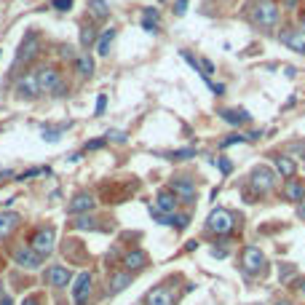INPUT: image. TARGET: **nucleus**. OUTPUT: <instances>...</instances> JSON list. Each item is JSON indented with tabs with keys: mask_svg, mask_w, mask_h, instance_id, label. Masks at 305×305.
I'll use <instances>...</instances> for the list:
<instances>
[{
	"mask_svg": "<svg viewBox=\"0 0 305 305\" xmlns=\"http://www.w3.org/2000/svg\"><path fill=\"white\" fill-rule=\"evenodd\" d=\"M276 182H278V174L273 171L270 166H252L249 171V185L257 195H268L276 190Z\"/></svg>",
	"mask_w": 305,
	"mask_h": 305,
	"instance_id": "7ed1b4c3",
	"label": "nucleus"
},
{
	"mask_svg": "<svg viewBox=\"0 0 305 305\" xmlns=\"http://www.w3.org/2000/svg\"><path fill=\"white\" fill-rule=\"evenodd\" d=\"M246 9H249L252 25H257L260 30H273L281 19V9H278V3H273V0H249Z\"/></svg>",
	"mask_w": 305,
	"mask_h": 305,
	"instance_id": "f257e3e1",
	"label": "nucleus"
},
{
	"mask_svg": "<svg viewBox=\"0 0 305 305\" xmlns=\"http://www.w3.org/2000/svg\"><path fill=\"white\" fill-rule=\"evenodd\" d=\"M54 9H57V11H70V9H73V0H54Z\"/></svg>",
	"mask_w": 305,
	"mask_h": 305,
	"instance_id": "7c9ffc66",
	"label": "nucleus"
},
{
	"mask_svg": "<svg viewBox=\"0 0 305 305\" xmlns=\"http://www.w3.org/2000/svg\"><path fill=\"white\" fill-rule=\"evenodd\" d=\"M38 78V89H41V94H65V81H62L59 70L57 67H41L35 73Z\"/></svg>",
	"mask_w": 305,
	"mask_h": 305,
	"instance_id": "39448f33",
	"label": "nucleus"
},
{
	"mask_svg": "<svg viewBox=\"0 0 305 305\" xmlns=\"http://www.w3.org/2000/svg\"><path fill=\"white\" fill-rule=\"evenodd\" d=\"M142 30H147V33H158V22H147V19H142Z\"/></svg>",
	"mask_w": 305,
	"mask_h": 305,
	"instance_id": "58836bf2",
	"label": "nucleus"
},
{
	"mask_svg": "<svg viewBox=\"0 0 305 305\" xmlns=\"http://www.w3.org/2000/svg\"><path fill=\"white\" fill-rule=\"evenodd\" d=\"M97 209V198H94V193H78L73 195V201H70V206H67V212L73 214V217H81V214H89Z\"/></svg>",
	"mask_w": 305,
	"mask_h": 305,
	"instance_id": "1a4fd4ad",
	"label": "nucleus"
},
{
	"mask_svg": "<svg viewBox=\"0 0 305 305\" xmlns=\"http://www.w3.org/2000/svg\"><path fill=\"white\" fill-rule=\"evenodd\" d=\"M142 19H147V22H158V9H145Z\"/></svg>",
	"mask_w": 305,
	"mask_h": 305,
	"instance_id": "c9c22d12",
	"label": "nucleus"
},
{
	"mask_svg": "<svg viewBox=\"0 0 305 305\" xmlns=\"http://www.w3.org/2000/svg\"><path fill=\"white\" fill-rule=\"evenodd\" d=\"M193 155H195L193 147H182V150H171V153H166V158H169V161H187V158H193Z\"/></svg>",
	"mask_w": 305,
	"mask_h": 305,
	"instance_id": "bb28decb",
	"label": "nucleus"
},
{
	"mask_svg": "<svg viewBox=\"0 0 305 305\" xmlns=\"http://www.w3.org/2000/svg\"><path fill=\"white\" fill-rule=\"evenodd\" d=\"M0 270H3V262H0Z\"/></svg>",
	"mask_w": 305,
	"mask_h": 305,
	"instance_id": "de8ad7c7",
	"label": "nucleus"
},
{
	"mask_svg": "<svg viewBox=\"0 0 305 305\" xmlns=\"http://www.w3.org/2000/svg\"><path fill=\"white\" fill-rule=\"evenodd\" d=\"M107 139H110V142L123 145V142H126V134H123V131H118V129H113V131H107Z\"/></svg>",
	"mask_w": 305,
	"mask_h": 305,
	"instance_id": "c756f323",
	"label": "nucleus"
},
{
	"mask_svg": "<svg viewBox=\"0 0 305 305\" xmlns=\"http://www.w3.org/2000/svg\"><path fill=\"white\" fill-rule=\"evenodd\" d=\"M297 6H300V0H284V9H289V11H294Z\"/></svg>",
	"mask_w": 305,
	"mask_h": 305,
	"instance_id": "79ce46f5",
	"label": "nucleus"
},
{
	"mask_svg": "<svg viewBox=\"0 0 305 305\" xmlns=\"http://www.w3.org/2000/svg\"><path fill=\"white\" fill-rule=\"evenodd\" d=\"M17 91L22 94V97H38L41 94V89H38V78L35 75H22L19 83H17Z\"/></svg>",
	"mask_w": 305,
	"mask_h": 305,
	"instance_id": "6ab92c4d",
	"label": "nucleus"
},
{
	"mask_svg": "<svg viewBox=\"0 0 305 305\" xmlns=\"http://www.w3.org/2000/svg\"><path fill=\"white\" fill-rule=\"evenodd\" d=\"M297 286V292H300L302 297H305V278H300V281H297V284H292V289Z\"/></svg>",
	"mask_w": 305,
	"mask_h": 305,
	"instance_id": "37998d69",
	"label": "nucleus"
},
{
	"mask_svg": "<svg viewBox=\"0 0 305 305\" xmlns=\"http://www.w3.org/2000/svg\"><path fill=\"white\" fill-rule=\"evenodd\" d=\"M222 118L230 123V126H241V123L252 121V115H249L246 110H222Z\"/></svg>",
	"mask_w": 305,
	"mask_h": 305,
	"instance_id": "412c9836",
	"label": "nucleus"
},
{
	"mask_svg": "<svg viewBox=\"0 0 305 305\" xmlns=\"http://www.w3.org/2000/svg\"><path fill=\"white\" fill-rule=\"evenodd\" d=\"M99 41V33H97V27H91V25H83L81 27V43L89 49V46H94Z\"/></svg>",
	"mask_w": 305,
	"mask_h": 305,
	"instance_id": "393cba45",
	"label": "nucleus"
},
{
	"mask_svg": "<svg viewBox=\"0 0 305 305\" xmlns=\"http://www.w3.org/2000/svg\"><path fill=\"white\" fill-rule=\"evenodd\" d=\"M89 9H91L94 19H107V17H110V9H107L105 0H89Z\"/></svg>",
	"mask_w": 305,
	"mask_h": 305,
	"instance_id": "5701e85b",
	"label": "nucleus"
},
{
	"mask_svg": "<svg viewBox=\"0 0 305 305\" xmlns=\"http://www.w3.org/2000/svg\"><path fill=\"white\" fill-rule=\"evenodd\" d=\"M297 217H300V220H305V201L297 203Z\"/></svg>",
	"mask_w": 305,
	"mask_h": 305,
	"instance_id": "c03bdc74",
	"label": "nucleus"
},
{
	"mask_svg": "<svg viewBox=\"0 0 305 305\" xmlns=\"http://www.w3.org/2000/svg\"><path fill=\"white\" fill-rule=\"evenodd\" d=\"M209 89H212L217 97H222V94H225V86L222 83H212V81H209Z\"/></svg>",
	"mask_w": 305,
	"mask_h": 305,
	"instance_id": "a19ab883",
	"label": "nucleus"
},
{
	"mask_svg": "<svg viewBox=\"0 0 305 305\" xmlns=\"http://www.w3.org/2000/svg\"><path fill=\"white\" fill-rule=\"evenodd\" d=\"M238 142H246V134H230L228 139H222L220 147L225 150V147H230V145H238Z\"/></svg>",
	"mask_w": 305,
	"mask_h": 305,
	"instance_id": "c85d7f7f",
	"label": "nucleus"
},
{
	"mask_svg": "<svg viewBox=\"0 0 305 305\" xmlns=\"http://www.w3.org/2000/svg\"><path fill=\"white\" fill-rule=\"evenodd\" d=\"M73 228H78V230H102L99 225H97V220H91V217H86V214L75 217V220H73Z\"/></svg>",
	"mask_w": 305,
	"mask_h": 305,
	"instance_id": "a878e982",
	"label": "nucleus"
},
{
	"mask_svg": "<svg viewBox=\"0 0 305 305\" xmlns=\"http://www.w3.org/2000/svg\"><path fill=\"white\" fill-rule=\"evenodd\" d=\"M54 246H57V230H54V225H41V228L33 230V236H30V249H35L41 257L51 254Z\"/></svg>",
	"mask_w": 305,
	"mask_h": 305,
	"instance_id": "20e7f679",
	"label": "nucleus"
},
{
	"mask_svg": "<svg viewBox=\"0 0 305 305\" xmlns=\"http://www.w3.org/2000/svg\"><path fill=\"white\" fill-rule=\"evenodd\" d=\"M19 222H22V217H19V214H14V212H9V209H3V212H0V238L17 230V228H19Z\"/></svg>",
	"mask_w": 305,
	"mask_h": 305,
	"instance_id": "a211bd4d",
	"label": "nucleus"
},
{
	"mask_svg": "<svg viewBox=\"0 0 305 305\" xmlns=\"http://www.w3.org/2000/svg\"><path fill=\"white\" fill-rule=\"evenodd\" d=\"M217 163H220V171H222V174H230V171H233V163H230L228 158H220Z\"/></svg>",
	"mask_w": 305,
	"mask_h": 305,
	"instance_id": "e433bc0d",
	"label": "nucleus"
},
{
	"mask_svg": "<svg viewBox=\"0 0 305 305\" xmlns=\"http://www.w3.org/2000/svg\"><path fill=\"white\" fill-rule=\"evenodd\" d=\"M131 278H134V276H131L129 270H115L113 276H110V284H107V292H110V294L123 292V289L131 284Z\"/></svg>",
	"mask_w": 305,
	"mask_h": 305,
	"instance_id": "f3484780",
	"label": "nucleus"
},
{
	"mask_svg": "<svg viewBox=\"0 0 305 305\" xmlns=\"http://www.w3.org/2000/svg\"><path fill=\"white\" fill-rule=\"evenodd\" d=\"M292 270H294V265H281V281H286L292 276Z\"/></svg>",
	"mask_w": 305,
	"mask_h": 305,
	"instance_id": "ea45409f",
	"label": "nucleus"
},
{
	"mask_svg": "<svg viewBox=\"0 0 305 305\" xmlns=\"http://www.w3.org/2000/svg\"><path fill=\"white\" fill-rule=\"evenodd\" d=\"M273 305H292L289 300H278V302H273Z\"/></svg>",
	"mask_w": 305,
	"mask_h": 305,
	"instance_id": "a18cd8bd",
	"label": "nucleus"
},
{
	"mask_svg": "<svg viewBox=\"0 0 305 305\" xmlns=\"http://www.w3.org/2000/svg\"><path fill=\"white\" fill-rule=\"evenodd\" d=\"M236 230V214L228 212V209H214L212 214L206 217V233H212V236H230V233Z\"/></svg>",
	"mask_w": 305,
	"mask_h": 305,
	"instance_id": "f03ea898",
	"label": "nucleus"
},
{
	"mask_svg": "<svg viewBox=\"0 0 305 305\" xmlns=\"http://www.w3.org/2000/svg\"><path fill=\"white\" fill-rule=\"evenodd\" d=\"M38 174H49V169H30V171H25L19 179H33V177H38Z\"/></svg>",
	"mask_w": 305,
	"mask_h": 305,
	"instance_id": "473e14b6",
	"label": "nucleus"
},
{
	"mask_svg": "<svg viewBox=\"0 0 305 305\" xmlns=\"http://www.w3.org/2000/svg\"><path fill=\"white\" fill-rule=\"evenodd\" d=\"M75 67H78V73L86 75V78L94 75V59L89 57V54H81V57L75 59Z\"/></svg>",
	"mask_w": 305,
	"mask_h": 305,
	"instance_id": "b1692460",
	"label": "nucleus"
},
{
	"mask_svg": "<svg viewBox=\"0 0 305 305\" xmlns=\"http://www.w3.org/2000/svg\"><path fill=\"white\" fill-rule=\"evenodd\" d=\"M281 195H284V201L302 203V201H305V182H302V179H294V177H292V179H286Z\"/></svg>",
	"mask_w": 305,
	"mask_h": 305,
	"instance_id": "ddd939ff",
	"label": "nucleus"
},
{
	"mask_svg": "<svg viewBox=\"0 0 305 305\" xmlns=\"http://www.w3.org/2000/svg\"><path fill=\"white\" fill-rule=\"evenodd\" d=\"M273 163H276V171H278L284 179H292V177H294V169H297V166H294V161L289 158V155H276V158H273Z\"/></svg>",
	"mask_w": 305,
	"mask_h": 305,
	"instance_id": "aec40b11",
	"label": "nucleus"
},
{
	"mask_svg": "<svg viewBox=\"0 0 305 305\" xmlns=\"http://www.w3.org/2000/svg\"><path fill=\"white\" fill-rule=\"evenodd\" d=\"M147 254L142 252V249H131V252H126L123 254V268H126L131 276H134V273H139V270H145L147 268Z\"/></svg>",
	"mask_w": 305,
	"mask_h": 305,
	"instance_id": "f8f14e48",
	"label": "nucleus"
},
{
	"mask_svg": "<svg viewBox=\"0 0 305 305\" xmlns=\"http://www.w3.org/2000/svg\"><path fill=\"white\" fill-rule=\"evenodd\" d=\"M105 107H107V97H105V94H99V97H97V115L105 113Z\"/></svg>",
	"mask_w": 305,
	"mask_h": 305,
	"instance_id": "f704fd0d",
	"label": "nucleus"
},
{
	"mask_svg": "<svg viewBox=\"0 0 305 305\" xmlns=\"http://www.w3.org/2000/svg\"><path fill=\"white\" fill-rule=\"evenodd\" d=\"M91 289H94V276L91 273L89 270L78 273V278L73 281V305H89Z\"/></svg>",
	"mask_w": 305,
	"mask_h": 305,
	"instance_id": "6e6552de",
	"label": "nucleus"
},
{
	"mask_svg": "<svg viewBox=\"0 0 305 305\" xmlns=\"http://www.w3.org/2000/svg\"><path fill=\"white\" fill-rule=\"evenodd\" d=\"M43 281H46V286H51V289H65L70 281H73V270H70L67 265H49V268L43 270Z\"/></svg>",
	"mask_w": 305,
	"mask_h": 305,
	"instance_id": "0eeeda50",
	"label": "nucleus"
},
{
	"mask_svg": "<svg viewBox=\"0 0 305 305\" xmlns=\"http://www.w3.org/2000/svg\"><path fill=\"white\" fill-rule=\"evenodd\" d=\"M278 41L286 46V49H292L297 54H305V30H284V33L278 35Z\"/></svg>",
	"mask_w": 305,
	"mask_h": 305,
	"instance_id": "4468645a",
	"label": "nucleus"
},
{
	"mask_svg": "<svg viewBox=\"0 0 305 305\" xmlns=\"http://www.w3.org/2000/svg\"><path fill=\"white\" fill-rule=\"evenodd\" d=\"M145 305H174V297L166 286H153L145 294Z\"/></svg>",
	"mask_w": 305,
	"mask_h": 305,
	"instance_id": "dca6fc26",
	"label": "nucleus"
},
{
	"mask_svg": "<svg viewBox=\"0 0 305 305\" xmlns=\"http://www.w3.org/2000/svg\"><path fill=\"white\" fill-rule=\"evenodd\" d=\"M113 41H115V30H105V33L99 35L97 46H99V54H102V57H107V54H110V46H113Z\"/></svg>",
	"mask_w": 305,
	"mask_h": 305,
	"instance_id": "4be33fe9",
	"label": "nucleus"
},
{
	"mask_svg": "<svg viewBox=\"0 0 305 305\" xmlns=\"http://www.w3.org/2000/svg\"><path fill=\"white\" fill-rule=\"evenodd\" d=\"M169 190L174 193L179 201H195V185H193V179H187V177H174L169 182Z\"/></svg>",
	"mask_w": 305,
	"mask_h": 305,
	"instance_id": "9b49d317",
	"label": "nucleus"
},
{
	"mask_svg": "<svg viewBox=\"0 0 305 305\" xmlns=\"http://www.w3.org/2000/svg\"><path fill=\"white\" fill-rule=\"evenodd\" d=\"M22 305H43V297L38 294V292H35V294H27V297H25V302H22Z\"/></svg>",
	"mask_w": 305,
	"mask_h": 305,
	"instance_id": "2f4dec72",
	"label": "nucleus"
},
{
	"mask_svg": "<svg viewBox=\"0 0 305 305\" xmlns=\"http://www.w3.org/2000/svg\"><path fill=\"white\" fill-rule=\"evenodd\" d=\"M67 129H70V123H62L59 129H46L43 131V139H46V142H57V139L62 137V131H67Z\"/></svg>",
	"mask_w": 305,
	"mask_h": 305,
	"instance_id": "cd10ccee",
	"label": "nucleus"
},
{
	"mask_svg": "<svg viewBox=\"0 0 305 305\" xmlns=\"http://www.w3.org/2000/svg\"><path fill=\"white\" fill-rule=\"evenodd\" d=\"M11 257H14V262L19 265L22 270H41V265H43V257L35 252V249H30V244H22V246H17L11 252Z\"/></svg>",
	"mask_w": 305,
	"mask_h": 305,
	"instance_id": "423d86ee",
	"label": "nucleus"
},
{
	"mask_svg": "<svg viewBox=\"0 0 305 305\" xmlns=\"http://www.w3.org/2000/svg\"><path fill=\"white\" fill-rule=\"evenodd\" d=\"M177 206H179V198L169 190V187L155 195V209H158L161 214H174V212H177Z\"/></svg>",
	"mask_w": 305,
	"mask_h": 305,
	"instance_id": "2eb2a0df",
	"label": "nucleus"
},
{
	"mask_svg": "<svg viewBox=\"0 0 305 305\" xmlns=\"http://www.w3.org/2000/svg\"><path fill=\"white\" fill-rule=\"evenodd\" d=\"M241 265H244V270L249 273H260L265 268V254L260 246H244V252H241Z\"/></svg>",
	"mask_w": 305,
	"mask_h": 305,
	"instance_id": "9d476101",
	"label": "nucleus"
},
{
	"mask_svg": "<svg viewBox=\"0 0 305 305\" xmlns=\"http://www.w3.org/2000/svg\"><path fill=\"white\" fill-rule=\"evenodd\" d=\"M185 11H187V0H177V3H174V14H177V17H182Z\"/></svg>",
	"mask_w": 305,
	"mask_h": 305,
	"instance_id": "4c0bfd02",
	"label": "nucleus"
},
{
	"mask_svg": "<svg viewBox=\"0 0 305 305\" xmlns=\"http://www.w3.org/2000/svg\"><path fill=\"white\" fill-rule=\"evenodd\" d=\"M302 25H305V11H302Z\"/></svg>",
	"mask_w": 305,
	"mask_h": 305,
	"instance_id": "49530a36",
	"label": "nucleus"
},
{
	"mask_svg": "<svg viewBox=\"0 0 305 305\" xmlns=\"http://www.w3.org/2000/svg\"><path fill=\"white\" fill-rule=\"evenodd\" d=\"M107 139H91V142H86V150H99V147H105Z\"/></svg>",
	"mask_w": 305,
	"mask_h": 305,
	"instance_id": "72a5a7b5",
	"label": "nucleus"
}]
</instances>
